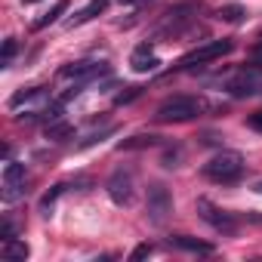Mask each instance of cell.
Listing matches in <instances>:
<instances>
[{
    "mask_svg": "<svg viewBox=\"0 0 262 262\" xmlns=\"http://www.w3.org/2000/svg\"><path fill=\"white\" fill-rule=\"evenodd\" d=\"M201 173H204L210 182L231 185V182H237V179L244 176V158H241L237 151H219V155H213V158L204 164Z\"/></svg>",
    "mask_w": 262,
    "mask_h": 262,
    "instance_id": "obj_1",
    "label": "cell"
},
{
    "mask_svg": "<svg viewBox=\"0 0 262 262\" xmlns=\"http://www.w3.org/2000/svg\"><path fill=\"white\" fill-rule=\"evenodd\" d=\"M204 111V102L198 96H170L158 111H155V120L158 123H182V120H194L201 117Z\"/></svg>",
    "mask_w": 262,
    "mask_h": 262,
    "instance_id": "obj_2",
    "label": "cell"
},
{
    "mask_svg": "<svg viewBox=\"0 0 262 262\" xmlns=\"http://www.w3.org/2000/svg\"><path fill=\"white\" fill-rule=\"evenodd\" d=\"M231 50H234V40H228V37H222V40H210V43H204V47H198V50L185 53V56L176 62V71H191L194 65H204V62H216V59L228 56Z\"/></svg>",
    "mask_w": 262,
    "mask_h": 262,
    "instance_id": "obj_3",
    "label": "cell"
},
{
    "mask_svg": "<svg viewBox=\"0 0 262 262\" xmlns=\"http://www.w3.org/2000/svg\"><path fill=\"white\" fill-rule=\"evenodd\" d=\"M198 13H201V4H198V0H185V4H176V7L167 10V16L161 19L158 34H179V31H185V28L198 19Z\"/></svg>",
    "mask_w": 262,
    "mask_h": 262,
    "instance_id": "obj_4",
    "label": "cell"
},
{
    "mask_svg": "<svg viewBox=\"0 0 262 262\" xmlns=\"http://www.w3.org/2000/svg\"><path fill=\"white\" fill-rule=\"evenodd\" d=\"M262 90V65H247L241 68L231 80H225V93L234 96V99H247V96H256Z\"/></svg>",
    "mask_w": 262,
    "mask_h": 262,
    "instance_id": "obj_5",
    "label": "cell"
},
{
    "mask_svg": "<svg viewBox=\"0 0 262 262\" xmlns=\"http://www.w3.org/2000/svg\"><path fill=\"white\" fill-rule=\"evenodd\" d=\"M28 185V173H25V164H16L10 161L4 167V191H0V198H4V204H16L25 198V188Z\"/></svg>",
    "mask_w": 262,
    "mask_h": 262,
    "instance_id": "obj_6",
    "label": "cell"
},
{
    "mask_svg": "<svg viewBox=\"0 0 262 262\" xmlns=\"http://www.w3.org/2000/svg\"><path fill=\"white\" fill-rule=\"evenodd\" d=\"M105 74H111V68L105 62H93V59H80V62H71V65L59 68V77L62 80H74V83H90V80L105 77Z\"/></svg>",
    "mask_w": 262,
    "mask_h": 262,
    "instance_id": "obj_7",
    "label": "cell"
},
{
    "mask_svg": "<svg viewBox=\"0 0 262 262\" xmlns=\"http://www.w3.org/2000/svg\"><path fill=\"white\" fill-rule=\"evenodd\" d=\"M145 210H148V219H151L155 225H164V222L170 219V213H173V198H170L167 185L155 182V185L148 188V198H145Z\"/></svg>",
    "mask_w": 262,
    "mask_h": 262,
    "instance_id": "obj_8",
    "label": "cell"
},
{
    "mask_svg": "<svg viewBox=\"0 0 262 262\" xmlns=\"http://www.w3.org/2000/svg\"><path fill=\"white\" fill-rule=\"evenodd\" d=\"M198 216H201L207 225H213L216 231H222V234H234V231H237L234 213L219 210V207H216L213 201H207V198H198Z\"/></svg>",
    "mask_w": 262,
    "mask_h": 262,
    "instance_id": "obj_9",
    "label": "cell"
},
{
    "mask_svg": "<svg viewBox=\"0 0 262 262\" xmlns=\"http://www.w3.org/2000/svg\"><path fill=\"white\" fill-rule=\"evenodd\" d=\"M105 191L117 207H129L133 204V170H114L105 182Z\"/></svg>",
    "mask_w": 262,
    "mask_h": 262,
    "instance_id": "obj_10",
    "label": "cell"
},
{
    "mask_svg": "<svg viewBox=\"0 0 262 262\" xmlns=\"http://www.w3.org/2000/svg\"><path fill=\"white\" fill-rule=\"evenodd\" d=\"M158 65H161V59L151 53V47H148V43L136 47V50H133V56H129V68H133L136 74H148V71H158Z\"/></svg>",
    "mask_w": 262,
    "mask_h": 262,
    "instance_id": "obj_11",
    "label": "cell"
},
{
    "mask_svg": "<svg viewBox=\"0 0 262 262\" xmlns=\"http://www.w3.org/2000/svg\"><path fill=\"white\" fill-rule=\"evenodd\" d=\"M167 244L176 247V250H185V253H204V256H210V253L216 250L213 244L198 241V237H188V234H173V237H167Z\"/></svg>",
    "mask_w": 262,
    "mask_h": 262,
    "instance_id": "obj_12",
    "label": "cell"
},
{
    "mask_svg": "<svg viewBox=\"0 0 262 262\" xmlns=\"http://www.w3.org/2000/svg\"><path fill=\"white\" fill-rule=\"evenodd\" d=\"M40 102H50V90L47 86H31V90H22L10 99V108H22V105H40Z\"/></svg>",
    "mask_w": 262,
    "mask_h": 262,
    "instance_id": "obj_13",
    "label": "cell"
},
{
    "mask_svg": "<svg viewBox=\"0 0 262 262\" xmlns=\"http://www.w3.org/2000/svg\"><path fill=\"white\" fill-rule=\"evenodd\" d=\"M105 10H108V0H90V4H86L80 13H74L65 25H68V28H80V25H86L90 19H96V16L105 13Z\"/></svg>",
    "mask_w": 262,
    "mask_h": 262,
    "instance_id": "obj_14",
    "label": "cell"
},
{
    "mask_svg": "<svg viewBox=\"0 0 262 262\" xmlns=\"http://www.w3.org/2000/svg\"><path fill=\"white\" fill-rule=\"evenodd\" d=\"M151 145H161V136L139 133V136H129V139H123L117 148H120V151H136V148H151Z\"/></svg>",
    "mask_w": 262,
    "mask_h": 262,
    "instance_id": "obj_15",
    "label": "cell"
},
{
    "mask_svg": "<svg viewBox=\"0 0 262 262\" xmlns=\"http://www.w3.org/2000/svg\"><path fill=\"white\" fill-rule=\"evenodd\" d=\"M74 136V126L65 123V120H50L47 123V139L50 142H68Z\"/></svg>",
    "mask_w": 262,
    "mask_h": 262,
    "instance_id": "obj_16",
    "label": "cell"
},
{
    "mask_svg": "<svg viewBox=\"0 0 262 262\" xmlns=\"http://www.w3.org/2000/svg\"><path fill=\"white\" fill-rule=\"evenodd\" d=\"M0 256L4 259H28V244L10 237V241H4V247H0Z\"/></svg>",
    "mask_w": 262,
    "mask_h": 262,
    "instance_id": "obj_17",
    "label": "cell"
},
{
    "mask_svg": "<svg viewBox=\"0 0 262 262\" xmlns=\"http://www.w3.org/2000/svg\"><path fill=\"white\" fill-rule=\"evenodd\" d=\"M65 10H68V0H56V7H53L50 13H43L40 19H34V25H31V28H34V31H40V28H47V25L59 22V16H62Z\"/></svg>",
    "mask_w": 262,
    "mask_h": 262,
    "instance_id": "obj_18",
    "label": "cell"
},
{
    "mask_svg": "<svg viewBox=\"0 0 262 262\" xmlns=\"http://www.w3.org/2000/svg\"><path fill=\"white\" fill-rule=\"evenodd\" d=\"M222 22H231V25H241L244 19H247V10L241 7V4H228V7H222L219 13H216Z\"/></svg>",
    "mask_w": 262,
    "mask_h": 262,
    "instance_id": "obj_19",
    "label": "cell"
},
{
    "mask_svg": "<svg viewBox=\"0 0 262 262\" xmlns=\"http://www.w3.org/2000/svg\"><path fill=\"white\" fill-rule=\"evenodd\" d=\"M65 188H68L65 182H59V185H53V188H50V191H47V194L40 198V213H47V216H50V210H53V204L59 201V194H62Z\"/></svg>",
    "mask_w": 262,
    "mask_h": 262,
    "instance_id": "obj_20",
    "label": "cell"
},
{
    "mask_svg": "<svg viewBox=\"0 0 262 262\" xmlns=\"http://www.w3.org/2000/svg\"><path fill=\"white\" fill-rule=\"evenodd\" d=\"M16 50H19V43H16L13 37H7V40H4V56H0V68H10V62H13Z\"/></svg>",
    "mask_w": 262,
    "mask_h": 262,
    "instance_id": "obj_21",
    "label": "cell"
},
{
    "mask_svg": "<svg viewBox=\"0 0 262 262\" xmlns=\"http://www.w3.org/2000/svg\"><path fill=\"white\" fill-rule=\"evenodd\" d=\"M139 93H142V86H129V93H120V96H117L114 102H117V105H123V102H133V99H136Z\"/></svg>",
    "mask_w": 262,
    "mask_h": 262,
    "instance_id": "obj_22",
    "label": "cell"
},
{
    "mask_svg": "<svg viewBox=\"0 0 262 262\" xmlns=\"http://www.w3.org/2000/svg\"><path fill=\"white\" fill-rule=\"evenodd\" d=\"M247 126L256 129V133H262V111H253V114L247 117Z\"/></svg>",
    "mask_w": 262,
    "mask_h": 262,
    "instance_id": "obj_23",
    "label": "cell"
},
{
    "mask_svg": "<svg viewBox=\"0 0 262 262\" xmlns=\"http://www.w3.org/2000/svg\"><path fill=\"white\" fill-rule=\"evenodd\" d=\"M0 237H4V241H10V237H16V225H13L10 219H4V228H0Z\"/></svg>",
    "mask_w": 262,
    "mask_h": 262,
    "instance_id": "obj_24",
    "label": "cell"
},
{
    "mask_svg": "<svg viewBox=\"0 0 262 262\" xmlns=\"http://www.w3.org/2000/svg\"><path fill=\"white\" fill-rule=\"evenodd\" d=\"M148 253H151V244H139V247L133 250V256H129V259H133V262H136V259H145Z\"/></svg>",
    "mask_w": 262,
    "mask_h": 262,
    "instance_id": "obj_25",
    "label": "cell"
},
{
    "mask_svg": "<svg viewBox=\"0 0 262 262\" xmlns=\"http://www.w3.org/2000/svg\"><path fill=\"white\" fill-rule=\"evenodd\" d=\"M253 59H256V65H262V37H259L256 47H253Z\"/></svg>",
    "mask_w": 262,
    "mask_h": 262,
    "instance_id": "obj_26",
    "label": "cell"
},
{
    "mask_svg": "<svg viewBox=\"0 0 262 262\" xmlns=\"http://www.w3.org/2000/svg\"><path fill=\"white\" fill-rule=\"evenodd\" d=\"M117 4H123V7H142V4H148V0H117Z\"/></svg>",
    "mask_w": 262,
    "mask_h": 262,
    "instance_id": "obj_27",
    "label": "cell"
},
{
    "mask_svg": "<svg viewBox=\"0 0 262 262\" xmlns=\"http://www.w3.org/2000/svg\"><path fill=\"white\" fill-rule=\"evenodd\" d=\"M253 191H259V194H262V179H259V182L253 185Z\"/></svg>",
    "mask_w": 262,
    "mask_h": 262,
    "instance_id": "obj_28",
    "label": "cell"
},
{
    "mask_svg": "<svg viewBox=\"0 0 262 262\" xmlns=\"http://www.w3.org/2000/svg\"><path fill=\"white\" fill-rule=\"evenodd\" d=\"M25 4H37V0H25Z\"/></svg>",
    "mask_w": 262,
    "mask_h": 262,
    "instance_id": "obj_29",
    "label": "cell"
}]
</instances>
